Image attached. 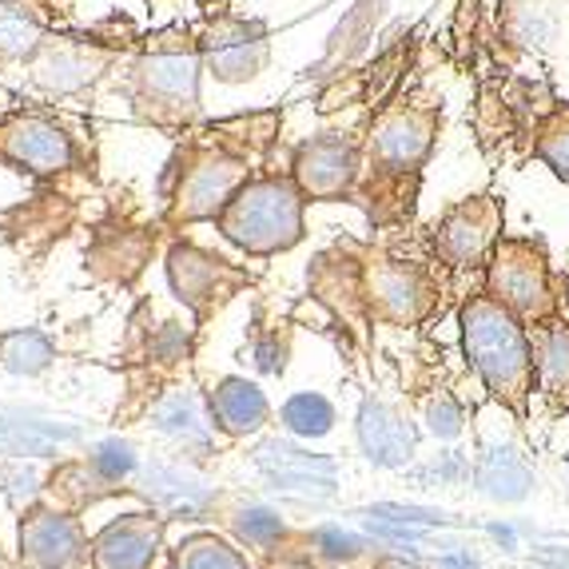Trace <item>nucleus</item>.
<instances>
[{
  "instance_id": "nucleus-1",
  "label": "nucleus",
  "mask_w": 569,
  "mask_h": 569,
  "mask_svg": "<svg viewBox=\"0 0 569 569\" xmlns=\"http://www.w3.org/2000/svg\"><path fill=\"white\" fill-rule=\"evenodd\" d=\"M283 143V112H239L228 120L196 123L176 140L168 163H163L156 196H160L163 228H191L211 223L223 203L236 196L263 168Z\"/></svg>"
},
{
  "instance_id": "nucleus-2",
  "label": "nucleus",
  "mask_w": 569,
  "mask_h": 569,
  "mask_svg": "<svg viewBox=\"0 0 569 569\" xmlns=\"http://www.w3.org/2000/svg\"><path fill=\"white\" fill-rule=\"evenodd\" d=\"M442 132V100L422 88H399L367 116L362 180L355 203H362L370 228L399 231L415 219L422 171Z\"/></svg>"
},
{
  "instance_id": "nucleus-3",
  "label": "nucleus",
  "mask_w": 569,
  "mask_h": 569,
  "mask_svg": "<svg viewBox=\"0 0 569 569\" xmlns=\"http://www.w3.org/2000/svg\"><path fill=\"white\" fill-rule=\"evenodd\" d=\"M203 57L196 24L143 32L120 60V92L143 128L180 140L203 120Z\"/></svg>"
},
{
  "instance_id": "nucleus-4",
  "label": "nucleus",
  "mask_w": 569,
  "mask_h": 569,
  "mask_svg": "<svg viewBox=\"0 0 569 569\" xmlns=\"http://www.w3.org/2000/svg\"><path fill=\"white\" fill-rule=\"evenodd\" d=\"M315 295H347L342 307L379 319L390 327H415L430 319L438 307V279L430 263L410 256H395V251H362L359 243L342 239L331 251L315 259L311 271Z\"/></svg>"
},
{
  "instance_id": "nucleus-5",
  "label": "nucleus",
  "mask_w": 569,
  "mask_h": 569,
  "mask_svg": "<svg viewBox=\"0 0 569 569\" xmlns=\"http://www.w3.org/2000/svg\"><path fill=\"white\" fill-rule=\"evenodd\" d=\"M0 168L32 183H92L100 176V152L84 120L52 100H24L0 112Z\"/></svg>"
},
{
  "instance_id": "nucleus-6",
  "label": "nucleus",
  "mask_w": 569,
  "mask_h": 569,
  "mask_svg": "<svg viewBox=\"0 0 569 569\" xmlns=\"http://www.w3.org/2000/svg\"><path fill=\"white\" fill-rule=\"evenodd\" d=\"M307 208L311 203L295 183L287 160L271 156L251 180L239 183L236 196L223 203V211L211 223L243 256L271 259L307 239Z\"/></svg>"
},
{
  "instance_id": "nucleus-7",
  "label": "nucleus",
  "mask_w": 569,
  "mask_h": 569,
  "mask_svg": "<svg viewBox=\"0 0 569 569\" xmlns=\"http://www.w3.org/2000/svg\"><path fill=\"white\" fill-rule=\"evenodd\" d=\"M458 323H462V351L470 367L482 375L486 390L513 415H526V399L533 390L530 327L506 303H498L486 287L466 299Z\"/></svg>"
},
{
  "instance_id": "nucleus-8",
  "label": "nucleus",
  "mask_w": 569,
  "mask_h": 569,
  "mask_svg": "<svg viewBox=\"0 0 569 569\" xmlns=\"http://www.w3.org/2000/svg\"><path fill=\"white\" fill-rule=\"evenodd\" d=\"M108 24L92 32H48L37 48V57L24 64V80L37 88L44 100H72L96 88L132 48V40L104 37Z\"/></svg>"
},
{
  "instance_id": "nucleus-9",
  "label": "nucleus",
  "mask_w": 569,
  "mask_h": 569,
  "mask_svg": "<svg viewBox=\"0 0 569 569\" xmlns=\"http://www.w3.org/2000/svg\"><path fill=\"white\" fill-rule=\"evenodd\" d=\"M486 291L498 303L510 307L526 327L538 319H550L561 311L558 276L550 267V247L541 236H506L493 243L490 259H486Z\"/></svg>"
},
{
  "instance_id": "nucleus-10",
  "label": "nucleus",
  "mask_w": 569,
  "mask_h": 569,
  "mask_svg": "<svg viewBox=\"0 0 569 569\" xmlns=\"http://www.w3.org/2000/svg\"><path fill=\"white\" fill-rule=\"evenodd\" d=\"M367 120L359 128H323L291 148L287 168L307 196V203H355L362 180Z\"/></svg>"
},
{
  "instance_id": "nucleus-11",
  "label": "nucleus",
  "mask_w": 569,
  "mask_h": 569,
  "mask_svg": "<svg viewBox=\"0 0 569 569\" xmlns=\"http://www.w3.org/2000/svg\"><path fill=\"white\" fill-rule=\"evenodd\" d=\"M506 132H518L522 152L533 156L541 168H550L553 180L569 188V100H558L546 80H510V92H502Z\"/></svg>"
},
{
  "instance_id": "nucleus-12",
  "label": "nucleus",
  "mask_w": 569,
  "mask_h": 569,
  "mask_svg": "<svg viewBox=\"0 0 569 569\" xmlns=\"http://www.w3.org/2000/svg\"><path fill=\"white\" fill-rule=\"evenodd\" d=\"M506 231V208L493 191H478V196H466L455 200L450 208H442V216L430 223L427 243L430 256L447 271H486V259H490L493 243L502 239Z\"/></svg>"
},
{
  "instance_id": "nucleus-13",
  "label": "nucleus",
  "mask_w": 569,
  "mask_h": 569,
  "mask_svg": "<svg viewBox=\"0 0 569 569\" xmlns=\"http://www.w3.org/2000/svg\"><path fill=\"white\" fill-rule=\"evenodd\" d=\"M203 72L219 84H251L271 64V29L259 17H239L231 9H208L196 24Z\"/></svg>"
},
{
  "instance_id": "nucleus-14",
  "label": "nucleus",
  "mask_w": 569,
  "mask_h": 569,
  "mask_svg": "<svg viewBox=\"0 0 569 569\" xmlns=\"http://www.w3.org/2000/svg\"><path fill=\"white\" fill-rule=\"evenodd\" d=\"M168 283L203 319V315L219 311L247 283V271L228 263V259H219L216 251H203V247L180 239L168 251Z\"/></svg>"
},
{
  "instance_id": "nucleus-15",
  "label": "nucleus",
  "mask_w": 569,
  "mask_h": 569,
  "mask_svg": "<svg viewBox=\"0 0 569 569\" xmlns=\"http://www.w3.org/2000/svg\"><path fill=\"white\" fill-rule=\"evenodd\" d=\"M20 553L32 569H80L88 558L77 518L37 510L20 526Z\"/></svg>"
},
{
  "instance_id": "nucleus-16",
  "label": "nucleus",
  "mask_w": 569,
  "mask_h": 569,
  "mask_svg": "<svg viewBox=\"0 0 569 569\" xmlns=\"http://www.w3.org/2000/svg\"><path fill=\"white\" fill-rule=\"evenodd\" d=\"M160 550V522L152 513H128L96 533L92 569H148Z\"/></svg>"
},
{
  "instance_id": "nucleus-17",
  "label": "nucleus",
  "mask_w": 569,
  "mask_h": 569,
  "mask_svg": "<svg viewBox=\"0 0 569 569\" xmlns=\"http://www.w3.org/2000/svg\"><path fill=\"white\" fill-rule=\"evenodd\" d=\"M533 347V382H538L541 399L553 410H569V319L550 315L530 327Z\"/></svg>"
},
{
  "instance_id": "nucleus-18",
  "label": "nucleus",
  "mask_w": 569,
  "mask_h": 569,
  "mask_svg": "<svg viewBox=\"0 0 569 569\" xmlns=\"http://www.w3.org/2000/svg\"><path fill=\"white\" fill-rule=\"evenodd\" d=\"M52 24L40 0H0V68H24Z\"/></svg>"
},
{
  "instance_id": "nucleus-19",
  "label": "nucleus",
  "mask_w": 569,
  "mask_h": 569,
  "mask_svg": "<svg viewBox=\"0 0 569 569\" xmlns=\"http://www.w3.org/2000/svg\"><path fill=\"white\" fill-rule=\"evenodd\" d=\"M359 442L370 462L379 466H407L415 458L418 438L402 415H395L382 402H367L359 415Z\"/></svg>"
},
{
  "instance_id": "nucleus-20",
  "label": "nucleus",
  "mask_w": 569,
  "mask_h": 569,
  "mask_svg": "<svg viewBox=\"0 0 569 569\" xmlns=\"http://www.w3.org/2000/svg\"><path fill=\"white\" fill-rule=\"evenodd\" d=\"M211 415L228 435H251L267 422V399L256 382L223 379L211 395Z\"/></svg>"
},
{
  "instance_id": "nucleus-21",
  "label": "nucleus",
  "mask_w": 569,
  "mask_h": 569,
  "mask_svg": "<svg viewBox=\"0 0 569 569\" xmlns=\"http://www.w3.org/2000/svg\"><path fill=\"white\" fill-rule=\"evenodd\" d=\"M478 486L482 493L498 498V502H518L526 498L533 486L530 466L522 462V455H513V450H490L478 466Z\"/></svg>"
},
{
  "instance_id": "nucleus-22",
  "label": "nucleus",
  "mask_w": 569,
  "mask_h": 569,
  "mask_svg": "<svg viewBox=\"0 0 569 569\" xmlns=\"http://www.w3.org/2000/svg\"><path fill=\"white\" fill-rule=\"evenodd\" d=\"M0 362L12 375H40L52 362V342H48V335L32 331V327L0 335Z\"/></svg>"
},
{
  "instance_id": "nucleus-23",
  "label": "nucleus",
  "mask_w": 569,
  "mask_h": 569,
  "mask_svg": "<svg viewBox=\"0 0 569 569\" xmlns=\"http://www.w3.org/2000/svg\"><path fill=\"white\" fill-rule=\"evenodd\" d=\"M176 569H247V561L223 538L200 533V538H188L176 550Z\"/></svg>"
},
{
  "instance_id": "nucleus-24",
  "label": "nucleus",
  "mask_w": 569,
  "mask_h": 569,
  "mask_svg": "<svg viewBox=\"0 0 569 569\" xmlns=\"http://www.w3.org/2000/svg\"><path fill=\"white\" fill-rule=\"evenodd\" d=\"M283 422L287 430L303 438H323L327 430L335 427V407L323 399V395H295L283 407Z\"/></svg>"
},
{
  "instance_id": "nucleus-25",
  "label": "nucleus",
  "mask_w": 569,
  "mask_h": 569,
  "mask_svg": "<svg viewBox=\"0 0 569 569\" xmlns=\"http://www.w3.org/2000/svg\"><path fill=\"white\" fill-rule=\"evenodd\" d=\"M57 438H72V430H52L44 422H9V418H0V447H9L12 455H48Z\"/></svg>"
},
{
  "instance_id": "nucleus-26",
  "label": "nucleus",
  "mask_w": 569,
  "mask_h": 569,
  "mask_svg": "<svg viewBox=\"0 0 569 569\" xmlns=\"http://www.w3.org/2000/svg\"><path fill=\"white\" fill-rule=\"evenodd\" d=\"M427 422L438 438H458L462 435V407L450 395H435L427 402Z\"/></svg>"
},
{
  "instance_id": "nucleus-27",
  "label": "nucleus",
  "mask_w": 569,
  "mask_h": 569,
  "mask_svg": "<svg viewBox=\"0 0 569 569\" xmlns=\"http://www.w3.org/2000/svg\"><path fill=\"white\" fill-rule=\"evenodd\" d=\"M96 470H100V478H108V482H116L120 475H128L136 466V455L128 442H104V447L96 450Z\"/></svg>"
},
{
  "instance_id": "nucleus-28",
  "label": "nucleus",
  "mask_w": 569,
  "mask_h": 569,
  "mask_svg": "<svg viewBox=\"0 0 569 569\" xmlns=\"http://www.w3.org/2000/svg\"><path fill=\"white\" fill-rule=\"evenodd\" d=\"M279 530H283V526H279V518L271 510H247L243 518H239V533H243L247 541H259V546L279 538Z\"/></svg>"
},
{
  "instance_id": "nucleus-29",
  "label": "nucleus",
  "mask_w": 569,
  "mask_h": 569,
  "mask_svg": "<svg viewBox=\"0 0 569 569\" xmlns=\"http://www.w3.org/2000/svg\"><path fill=\"white\" fill-rule=\"evenodd\" d=\"M379 518L387 522H399V526H442L447 522V513L442 510H418V506H379Z\"/></svg>"
},
{
  "instance_id": "nucleus-30",
  "label": "nucleus",
  "mask_w": 569,
  "mask_h": 569,
  "mask_svg": "<svg viewBox=\"0 0 569 569\" xmlns=\"http://www.w3.org/2000/svg\"><path fill=\"white\" fill-rule=\"evenodd\" d=\"M315 541H319L323 553H331V558H355V553H359V538H351V533H342V530H323Z\"/></svg>"
},
{
  "instance_id": "nucleus-31",
  "label": "nucleus",
  "mask_w": 569,
  "mask_h": 569,
  "mask_svg": "<svg viewBox=\"0 0 569 569\" xmlns=\"http://www.w3.org/2000/svg\"><path fill=\"white\" fill-rule=\"evenodd\" d=\"M438 569H478V561L470 553H450V558L438 561Z\"/></svg>"
},
{
  "instance_id": "nucleus-32",
  "label": "nucleus",
  "mask_w": 569,
  "mask_h": 569,
  "mask_svg": "<svg viewBox=\"0 0 569 569\" xmlns=\"http://www.w3.org/2000/svg\"><path fill=\"white\" fill-rule=\"evenodd\" d=\"M379 569H415V566H407V561H382Z\"/></svg>"
},
{
  "instance_id": "nucleus-33",
  "label": "nucleus",
  "mask_w": 569,
  "mask_h": 569,
  "mask_svg": "<svg viewBox=\"0 0 569 569\" xmlns=\"http://www.w3.org/2000/svg\"><path fill=\"white\" fill-rule=\"evenodd\" d=\"M558 283H561V295H566V307H569V271H566V276L558 279Z\"/></svg>"
},
{
  "instance_id": "nucleus-34",
  "label": "nucleus",
  "mask_w": 569,
  "mask_h": 569,
  "mask_svg": "<svg viewBox=\"0 0 569 569\" xmlns=\"http://www.w3.org/2000/svg\"><path fill=\"white\" fill-rule=\"evenodd\" d=\"M0 569H4V561H0Z\"/></svg>"
},
{
  "instance_id": "nucleus-35",
  "label": "nucleus",
  "mask_w": 569,
  "mask_h": 569,
  "mask_svg": "<svg viewBox=\"0 0 569 569\" xmlns=\"http://www.w3.org/2000/svg\"><path fill=\"white\" fill-rule=\"evenodd\" d=\"M566 462H569V455H566Z\"/></svg>"
}]
</instances>
